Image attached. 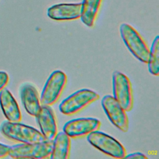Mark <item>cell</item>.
Masks as SVG:
<instances>
[{
    "label": "cell",
    "instance_id": "8992f818",
    "mask_svg": "<svg viewBox=\"0 0 159 159\" xmlns=\"http://www.w3.org/2000/svg\"><path fill=\"white\" fill-rule=\"evenodd\" d=\"M66 83L67 76L63 71H53L47 80L41 93V104L51 106L55 104L60 98Z\"/></svg>",
    "mask_w": 159,
    "mask_h": 159
},
{
    "label": "cell",
    "instance_id": "8fae6325",
    "mask_svg": "<svg viewBox=\"0 0 159 159\" xmlns=\"http://www.w3.org/2000/svg\"><path fill=\"white\" fill-rule=\"evenodd\" d=\"M81 12V3H62L50 7L47 16L55 20H71L80 18Z\"/></svg>",
    "mask_w": 159,
    "mask_h": 159
},
{
    "label": "cell",
    "instance_id": "4fadbf2b",
    "mask_svg": "<svg viewBox=\"0 0 159 159\" xmlns=\"http://www.w3.org/2000/svg\"><path fill=\"white\" fill-rule=\"evenodd\" d=\"M0 106L2 111L10 122H20L22 115L17 101L11 92L6 88L0 91Z\"/></svg>",
    "mask_w": 159,
    "mask_h": 159
},
{
    "label": "cell",
    "instance_id": "5b68a950",
    "mask_svg": "<svg viewBox=\"0 0 159 159\" xmlns=\"http://www.w3.org/2000/svg\"><path fill=\"white\" fill-rule=\"evenodd\" d=\"M52 140L35 143L16 144L9 147V154L14 158H50L52 151Z\"/></svg>",
    "mask_w": 159,
    "mask_h": 159
},
{
    "label": "cell",
    "instance_id": "7a4b0ae2",
    "mask_svg": "<svg viewBox=\"0 0 159 159\" xmlns=\"http://www.w3.org/2000/svg\"><path fill=\"white\" fill-rule=\"evenodd\" d=\"M121 37L127 48L139 61L148 63L150 49L140 34L130 25L123 23L120 26Z\"/></svg>",
    "mask_w": 159,
    "mask_h": 159
},
{
    "label": "cell",
    "instance_id": "7c38bea8",
    "mask_svg": "<svg viewBox=\"0 0 159 159\" xmlns=\"http://www.w3.org/2000/svg\"><path fill=\"white\" fill-rule=\"evenodd\" d=\"M19 95L26 112L29 115L35 117L42 106L36 88L29 83H23L19 88Z\"/></svg>",
    "mask_w": 159,
    "mask_h": 159
},
{
    "label": "cell",
    "instance_id": "2e32d148",
    "mask_svg": "<svg viewBox=\"0 0 159 159\" xmlns=\"http://www.w3.org/2000/svg\"><path fill=\"white\" fill-rule=\"evenodd\" d=\"M148 69L149 72L154 75L158 76L159 74V37L158 35L153 39L150 49L148 60Z\"/></svg>",
    "mask_w": 159,
    "mask_h": 159
},
{
    "label": "cell",
    "instance_id": "9a60e30c",
    "mask_svg": "<svg viewBox=\"0 0 159 159\" xmlns=\"http://www.w3.org/2000/svg\"><path fill=\"white\" fill-rule=\"evenodd\" d=\"M102 0H83L81 2L80 19L82 22L89 27L94 26Z\"/></svg>",
    "mask_w": 159,
    "mask_h": 159
},
{
    "label": "cell",
    "instance_id": "d6986e66",
    "mask_svg": "<svg viewBox=\"0 0 159 159\" xmlns=\"http://www.w3.org/2000/svg\"><path fill=\"white\" fill-rule=\"evenodd\" d=\"M125 158H138V159H147L148 157L145 156L144 154L140 152H135L130 154H127Z\"/></svg>",
    "mask_w": 159,
    "mask_h": 159
},
{
    "label": "cell",
    "instance_id": "ac0fdd59",
    "mask_svg": "<svg viewBox=\"0 0 159 159\" xmlns=\"http://www.w3.org/2000/svg\"><path fill=\"white\" fill-rule=\"evenodd\" d=\"M10 146L0 143V158H3L8 155Z\"/></svg>",
    "mask_w": 159,
    "mask_h": 159
},
{
    "label": "cell",
    "instance_id": "ba28073f",
    "mask_svg": "<svg viewBox=\"0 0 159 159\" xmlns=\"http://www.w3.org/2000/svg\"><path fill=\"white\" fill-rule=\"evenodd\" d=\"M101 105L111 122L122 132H127L129 122L126 111L115 98L111 95H106L101 100Z\"/></svg>",
    "mask_w": 159,
    "mask_h": 159
},
{
    "label": "cell",
    "instance_id": "9c48e42d",
    "mask_svg": "<svg viewBox=\"0 0 159 159\" xmlns=\"http://www.w3.org/2000/svg\"><path fill=\"white\" fill-rule=\"evenodd\" d=\"M101 125V121L96 118L82 117L68 121L64 125L63 130L70 138L78 139L99 130Z\"/></svg>",
    "mask_w": 159,
    "mask_h": 159
},
{
    "label": "cell",
    "instance_id": "5bb4252c",
    "mask_svg": "<svg viewBox=\"0 0 159 159\" xmlns=\"http://www.w3.org/2000/svg\"><path fill=\"white\" fill-rule=\"evenodd\" d=\"M71 138L63 131L57 132L52 140V159H67L70 157L71 148Z\"/></svg>",
    "mask_w": 159,
    "mask_h": 159
},
{
    "label": "cell",
    "instance_id": "30bf717a",
    "mask_svg": "<svg viewBox=\"0 0 159 159\" xmlns=\"http://www.w3.org/2000/svg\"><path fill=\"white\" fill-rule=\"evenodd\" d=\"M35 117L45 139L53 140L58 132V126L55 114L51 106L42 105Z\"/></svg>",
    "mask_w": 159,
    "mask_h": 159
},
{
    "label": "cell",
    "instance_id": "52a82bcc",
    "mask_svg": "<svg viewBox=\"0 0 159 159\" xmlns=\"http://www.w3.org/2000/svg\"><path fill=\"white\" fill-rule=\"evenodd\" d=\"M113 97L126 111H132L134 106V96L132 83L124 73L116 71L112 74Z\"/></svg>",
    "mask_w": 159,
    "mask_h": 159
},
{
    "label": "cell",
    "instance_id": "6da1fadb",
    "mask_svg": "<svg viewBox=\"0 0 159 159\" xmlns=\"http://www.w3.org/2000/svg\"><path fill=\"white\" fill-rule=\"evenodd\" d=\"M0 132L6 139L22 143H35L46 140L40 131L19 122L3 121L0 125Z\"/></svg>",
    "mask_w": 159,
    "mask_h": 159
},
{
    "label": "cell",
    "instance_id": "e0dca14e",
    "mask_svg": "<svg viewBox=\"0 0 159 159\" xmlns=\"http://www.w3.org/2000/svg\"><path fill=\"white\" fill-rule=\"evenodd\" d=\"M9 81L8 74L3 71H0V91L2 89Z\"/></svg>",
    "mask_w": 159,
    "mask_h": 159
},
{
    "label": "cell",
    "instance_id": "277c9868",
    "mask_svg": "<svg viewBox=\"0 0 159 159\" xmlns=\"http://www.w3.org/2000/svg\"><path fill=\"white\" fill-rule=\"evenodd\" d=\"M88 142L104 154L116 158H124L127 155L124 147L114 137L99 131H94L87 135Z\"/></svg>",
    "mask_w": 159,
    "mask_h": 159
},
{
    "label": "cell",
    "instance_id": "3957f363",
    "mask_svg": "<svg viewBox=\"0 0 159 159\" xmlns=\"http://www.w3.org/2000/svg\"><path fill=\"white\" fill-rule=\"evenodd\" d=\"M99 95L89 89H81L73 93L59 105L60 111L64 115L72 116L98 100Z\"/></svg>",
    "mask_w": 159,
    "mask_h": 159
}]
</instances>
